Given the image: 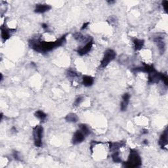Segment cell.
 <instances>
[{
  "label": "cell",
  "instance_id": "1",
  "mask_svg": "<svg viewBox=\"0 0 168 168\" xmlns=\"http://www.w3.org/2000/svg\"><path fill=\"white\" fill-rule=\"evenodd\" d=\"M66 34L61 36L55 41H43L40 39H32L29 41V46L38 53H47L62 46L66 43Z\"/></svg>",
  "mask_w": 168,
  "mask_h": 168
},
{
  "label": "cell",
  "instance_id": "2",
  "mask_svg": "<svg viewBox=\"0 0 168 168\" xmlns=\"http://www.w3.org/2000/svg\"><path fill=\"white\" fill-rule=\"evenodd\" d=\"M142 164V160L137 150L132 149L127 161L123 163V166L125 167H140Z\"/></svg>",
  "mask_w": 168,
  "mask_h": 168
},
{
  "label": "cell",
  "instance_id": "3",
  "mask_svg": "<svg viewBox=\"0 0 168 168\" xmlns=\"http://www.w3.org/2000/svg\"><path fill=\"white\" fill-rule=\"evenodd\" d=\"M43 128L41 125H36L33 129V137L34 145L36 147H42V138H43Z\"/></svg>",
  "mask_w": 168,
  "mask_h": 168
},
{
  "label": "cell",
  "instance_id": "4",
  "mask_svg": "<svg viewBox=\"0 0 168 168\" xmlns=\"http://www.w3.org/2000/svg\"><path fill=\"white\" fill-rule=\"evenodd\" d=\"M116 52L110 49H107V50L105 52L103 58L101 62V68L107 67L108 65V64L116 58Z\"/></svg>",
  "mask_w": 168,
  "mask_h": 168
},
{
  "label": "cell",
  "instance_id": "5",
  "mask_svg": "<svg viewBox=\"0 0 168 168\" xmlns=\"http://www.w3.org/2000/svg\"><path fill=\"white\" fill-rule=\"evenodd\" d=\"M93 45V42L92 39V40H91L89 42H87V43H86L85 45L84 46L78 48L77 50V53L81 56L85 55L91 50Z\"/></svg>",
  "mask_w": 168,
  "mask_h": 168
},
{
  "label": "cell",
  "instance_id": "6",
  "mask_svg": "<svg viewBox=\"0 0 168 168\" xmlns=\"http://www.w3.org/2000/svg\"><path fill=\"white\" fill-rule=\"evenodd\" d=\"M161 75L162 73L157 72L156 70L149 73L148 76V82L150 84L158 83L159 81L161 80Z\"/></svg>",
  "mask_w": 168,
  "mask_h": 168
},
{
  "label": "cell",
  "instance_id": "7",
  "mask_svg": "<svg viewBox=\"0 0 168 168\" xmlns=\"http://www.w3.org/2000/svg\"><path fill=\"white\" fill-rule=\"evenodd\" d=\"M85 136L84 135L83 133L81 132V131L79 129L74 133V134L73 135L72 140V142L74 145H78L80 144V143H82L84 139H85Z\"/></svg>",
  "mask_w": 168,
  "mask_h": 168
},
{
  "label": "cell",
  "instance_id": "8",
  "mask_svg": "<svg viewBox=\"0 0 168 168\" xmlns=\"http://www.w3.org/2000/svg\"><path fill=\"white\" fill-rule=\"evenodd\" d=\"M159 145L162 149H167V129H165L160 136L159 140Z\"/></svg>",
  "mask_w": 168,
  "mask_h": 168
},
{
  "label": "cell",
  "instance_id": "9",
  "mask_svg": "<svg viewBox=\"0 0 168 168\" xmlns=\"http://www.w3.org/2000/svg\"><path fill=\"white\" fill-rule=\"evenodd\" d=\"M51 9V7L47 4H37L34 11L36 13H44L49 11Z\"/></svg>",
  "mask_w": 168,
  "mask_h": 168
},
{
  "label": "cell",
  "instance_id": "10",
  "mask_svg": "<svg viewBox=\"0 0 168 168\" xmlns=\"http://www.w3.org/2000/svg\"><path fill=\"white\" fill-rule=\"evenodd\" d=\"M129 98H130V95L129 93H126L124 95L122 96V101L120 104V110L122 111H125L127 110L128 104L129 102Z\"/></svg>",
  "mask_w": 168,
  "mask_h": 168
},
{
  "label": "cell",
  "instance_id": "11",
  "mask_svg": "<svg viewBox=\"0 0 168 168\" xmlns=\"http://www.w3.org/2000/svg\"><path fill=\"white\" fill-rule=\"evenodd\" d=\"M154 41L155 43H156V45L158 48V49L161 54H163L164 53L165 49V42L163 40L162 37H156V38L154 39Z\"/></svg>",
  "mask_w": 168,
  "mask_h": 168
},
{
  "label": "cell",
  "instance_id": "12",
  "mask_svg": "<svg viewBox=\"0 0 168 168\" xmlns=\"http://www.w3.org/2000/svg\"><path fill=\"white\" fill-rule=\"evenodd\" d=\"M82 80L83 85L85 87H90L94 83V78L90 76H84Z\"/></svg>",
  "mask_w": 168,
  "mask_h": 168
},
{
  "label": "cell",
  "instance_id": "13",
  "mask_svg": "<svg viewBox=\"0 0 168 168\" xmlns=\"http://www.w3.org/2000/svg\"><path fill=\"white\" fill-rule=\"evenodd\" d=\"M133 44H134V48L135 51H139L140 49L143 48V45H144V40L143 39H139L137 38H135L133 40Z\"/></svg>",
  "mask_w": 168,
  "mask_h": 168
},
{
  "label": "cell",
  "instance_id": "14",
  "mask_svg": "<svg viewBox=\"0 0 168 168\" xmlns=\"http://www.w3.org/2000/svg\"><path fill=\"white\" fill-rule=\"evenodd\" d=\"M1 38L3 39V41H6L7 39H9L10 37H11L9 30L6 28V27L1 26Z\"/></svg>",
  "mask_w": 168,
  "mask_h": 168
},
{
  "label": "cell",
  "instance_id": "15",
  "mask_svg": "<svg viewBox=\"0 0 168 168\" xmlns=\"http://www.w3.org/2000/svg\"><path fill=\"white\" fill-rule=\"evenodd\" d=\"M65 120L68 122L75 123L76 122H78V118L77 116V115L75 114L70 113L66 116V118H65Z\"/></svg>",
  "mask_w": 168,
  "mask_h": 168
},
{
  "label": "cell",
  "instance_id": "16",
  "mask_svg": "<svg viewBox=\"0 0 168 168\" xmlns=\"http://www.w3.org/2000/svg\"><path fill=\"white\" fill-rule=\"evenodd\" d=\"M79 128H80V130L83 133L85 137L90 134V133H91L90 129L87 125L81 123V124L79 125Z\"/></svg>",
  "mask_w": 168,
  "mask_h": 168
},
{
  "label": "cell",
  "instance_id": "17",
  "mask_svg": "<svg viewBox=\"0 0 168 168\" xmlns=\"http://www.w3.org/2000/svg\"><path fill=\"white\" fill-rule=\"evenodd\" d=\"M34 115H35V116L37 118H38L39 120H40L41 122H43V121L45 120L47 118L46 114L41 110L36 111V112H35V114Z\"/></svg>",
  "mask_w": 168,
  "mask_h": 168
},
{
  "label": "cell",
  "instance_id": "18",
  "mask_svg": "<svg viewBox=\"0 0 168 168\" xmlns=\"http://www.w3.org/2000/svg\"><path fill=\"white\" fill-rule=\"evenodd\" d=\"M112 158L113 162L115 163H120L122 162V159H121L120 156V153L118 150H116V151L114 152V153L112 154Z\"/></svg>",
  "mask_w": 168,
  "mask_h": 168
},
{
  "label": "cell",
  "instance_id": "19",
  "mask_svg": "<svg viewBox=\"0 0 168 168\" xmlns=\"http://www.w3.org/2000/svg\"><path fill=\"white\" fill-rule=\"evenodd\" d=\"M67 76H68V77H70V78H76V77H78L79 74L77 72H76L75 71L70 70L68 71Z\"/></svg>",
  "mask_w": 168,
  "mask_h": 168
},
{
  "label": "cell",
  "instance_id": "20",
  "mask_svg": "<svg viewBox=\"0 0 168 168\" xmlns=\"http://www.w3.org/2000/svg\"><path fill=\"white\" fill-rule=\"evenodd\" d=\"M161 80L164 83L165 85H167L168 84V78L166 74H162L161 75Z\"/></svg>",
  "mask_w": 168,
  "mask_h": 168
},
{
  "label": "cell",
  "instance_id": "21",
  "mask_svg": "<svg viewBox=\"0 0 168 168\" xmlns=\"http://www.w3.org/2000/svg\"><path fill=\"white\" fill-rule=\"evenodd\" d=\"M81 101H82V97H78L75 100V102H74V105L75 107H77V106H78L81 103Z\"/></svg>",
  "mask_w": 168,
  "mask_h": 168
},
{
  "label": "cell",
  "instance_id": "22",
  "mask_svg": "<svg viewBox=\"0 0 168 168\" xmlns=\"http://www.w3.org/2000/svg\"><path fill=\"white\" fill-rule=\"evenodd\" d=\"M13 157L14 158V159L17 160H21L20 159V156L19 154V152L17 151H14L13 152Z\"/></svg>",
  "mask_w": 168,
  "mask_h": 168
},
{
  "label": "cell",
  "instance_id": "23",
  "mask_svg": "<svg viewBox=\"0 0 168 168\" xmlns=\"http://www.w3.org/2000/svg\"><path fill=\"white\" fill-rule=\"evenodd\" d=\"M167 3H168L167 1H162V6H163V7L164 8L165 11H167Z\"/></svg>",
  "mask_w": 168,
  "mask_h": 168
},
{
  "label": "cell",
  "instance_id": "24",
  "mask_svg": "<svg viewBox=\"0 0 168 168\" xmlns=\"http://www.w3.org/2000/svg\"><path fill=\"white\" fill-rule=\"evenodd\" d=\"M89 24H90V23H84L83 24V26H82V27H81V30H84V29H85L86 28H87V27L88 26V25Z\"/></svg>",
  "mask_w": 168,
  "mask_h": 168
},
{
  "label": "cell",
  "instance_id": "25",
  "mask_svg": "<svg viewBox=\"0 0 168 168\" xmlns=\"http://www.w3.org/2000/svg\"><path fill=\"white\" fill-rule=\"evenodd\" d=\"M41 27H42V28H43L44 30H47L48 29V25L47 24H45V23L42 24Z\"/></svg>",
  "mask_w": 168,
  "mask_h": 168
},
{
  "label": "cell",
  "instance_id": "26",
  "mask_svg": "<svg viewBox=\"0 0 168 168\" xmlns=\"http://www.w3.org/2000/svg\"><path fill=\"white\" fill-rule=\"evenodd\" d=\"M144 143V144L147 145L148 144V140H144V143Z\"/></svg>",
  "mask_w": 168,
  "mask_h": 168
},
{
  "label": "cell",
  "instance_id": "27",
  "mask_svg": "<svg viewBox=\"0 0 168 168\" xmlns=\"http://www.w3.org/2000/svg\"><path fill=\"white\" fill-rule=\"evenodd\" d=\"M114 2H115L114 1H108V3H110V4H111V3H114Z\"/></svg>",
  "mask_w": 168,
  "mask_h": 168
}]
</instances>
